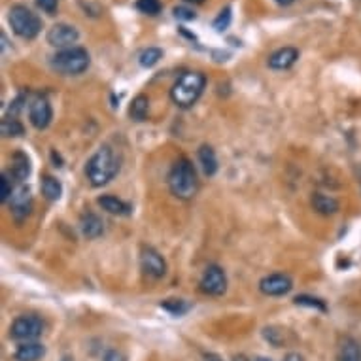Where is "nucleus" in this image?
<instances>
[{"label":"nucleus","instance_id":"f257e3e1","mask_svg":"<svg viewBox=\"0 0 361 361\" xmlns=\"http://www.w3.org/2000/svg\"><path fill=\"white\" fill-rule=\"evenodd\" d=\"M117 170H119V159L110 146H102L101 150H97V153L86 165L87 180L91 182L93 188H101L104 184H108L116 176Z\"/></svg>","mask_w":361,"mask_h":361},{"label":"nucleus","instance_id":"f03ea898","mask_svg":"<svg viewBox=\"0 0 361 361\" xmlns=\"http://www.w3.org/2000/svg\"><path fill=\"white\" fill-rule=\"evenodd\" d=\"M168 188H170V193L178 199H184V201L193 199L199 189L195 166L188 159L176 161L168 174Z\"/></svg>","mask_w":361,"mask_h":361},{"label":"nucleus","instance_id":"7ed1b4c3","mask_svg":"<svg viewBox=\"0 0 361 361\" xmlns=\"http://www.w3.org/2000/svg\"><path fill=\"white\" fill-rule=\"evenodd\" d=\"M204 86H206V78L204 74L201 72H186L182 74L178 81L174 84L173 89H170V99L176 106L180 108H191L199 97L204 91Z\"/></svg>","mask_w":361,"mask_h":361},{"label":"nucleus","instance_id":"20e7f679","mask_svg":"<svg viewBox=\"0 0 361 361\" xmlns=\"http://www.w3.org/2000/svg\"><path fill=\"white\" fill-rule=\"evenodd\" d=\"M89 63H91V57L87 50L78 48V46L57 51L51 57V68L63 76H78V74L86 72L89 68Z\"/></svg>","mask_w":361,"mask_h":361},{"label":"nucleus","instance_id":"39448f33","mask_svg":"<svg viewBox=\"0 0 361 361\" xmlns=\"http://www.w3.org/2000/svg\"><path fill=\"white\" fill-rule=\"evenodd\" d=\"M8 19H10V25L15 35L23 40H32L42 30V19L30 8L23 6V4H15L10 8Z\"/></svg>","mask_w":361,"mask_h":361},{"label":"nucleus","instance_id":"423d86ee","mask_svg":"<svg viewBox=\"0 0 361 361\" xmlns=\"http://www.w3.org/2000/svg\"><path fill=\"white\" fill-rule=\"evenodd\" d=\"M12 337L15 340H23V342H35L38 337H42L43 333V322L35 314H25L19 316L12 324Z\"/></svg>","mask_w":361,"mask_h":361},{"label":"nucleus","instance_id":"0eeeda50","mask_svg":"<svg viewBox=\"0 0 361 361\" xmlns=\"http://www.w3.org/2000/svg\"><path fill=\"white\" fill-rule=\"evenodd\" d=\"M201 291L206 295L219 297L224 295L227 289V276H225L224 269L217 265H210L201 278Z\"/></svg>","mask_w":361,"mask_h":361},{"label":"nucleus","instance_id":"6e6552de","mask_svg":"<svg viewBox=\"0 0 361 361\" xmlns=\"http://www.w3.org/2000/svg\"><path fill=\"white\" fill-rule=\"evenodd\" d=\"M80 32L72 25H66V23H57L48 30V43L59 50H66V48H74V43L78 42Z\"/></svg>","mask_w":361,"mask_h":361},{"label":"nucleus","instance_id":"1a4fd4ad","mask_svg":"<svg viewBox=\"0 0 361 361\" xmlns=\"http://www.w3.org/2000/svg\"><path fill=\"white\" fill-rule=\"evenodd\" d=\"M140 267L144 271V275L155 278V280L166 275V263L163 255L150 246H144L140 252Z\"/></svg>","mask_w":361,"mask_h":361},{"label":"nucleus","instance_id":"9d476101","mask_svg":"<svg viewBox=\"0 0 361 361\" xmlns=\"http://www.w3.org/2000/svg\"><path fill=\"white\" fill-rule=\"evenodd\" d=\"M51 116H53V112H51L50 101H48L46 97L38 95V97H35V99L30 101L29 117L35 129H46L51 123Z\"/></svg>","mask_w":361,"mask_h":361},{"label":"nucleus","instance_id":"9b49d317","mask_svg":"<svg viewBox=\"0 0 361 361\" xmlns=\"http://www.w3.org/2000/svg\"><path fill=\"white\" fill-rule=\"evenodd\" d=\"M291 288H293V282H291V278H289L288 275H280V273L265 276V278L260 282L261 293H263V295H269V297L286 295V293H289V289Z\"/></svg>","mask_w":361,"mask_h":361},{"label":"nucleus","instance_id":"f8f14e48","mask_svg":"<svg viewBox=\"0 0 361 361\" xmlns=\"http://www.w3.org/2000/svg\"><path fill=\"white\" fill-rule=\"evenodd\" d=\"M10 208H12V214H14L15 219H25V217L30 214V208H32V197H30L29 188H17L14 191V195L10 199Z\"/></svg>","mask_w":361,"mask_h":361},{"label":"nucleus","instance_id":"ddd939ff","mask_svg":"<svg viewBox=\"0 0 361 361\" xmlns=\"http://www.w3.org/2000/svg\"><path fill=\"white\" fill-rule=\"evenodd\" d=\"M297 59H299V51L295 48H280L269 57V66L273 70H288L289 66L295 65Z\"/></svg>","mask_w":361,"mask_h":361},{"label":"nucleus","instance_id":"4468645a","mask_svg":"<svg viewBox=\"0 0 361 361\" xmlns=\"http://www.w3.org/2000/svg\"><path fill=\"white\" fill-rule=\"evenodd\" d=\"M337 361H361V344L352 337H344L340 340Z\"/></svg>","mask_w":361,"mask_h":361},{"label":"nucleus","instance_id":"2eb2a0df","mask_svg":"<svg viewBox=\"0 0 361 361\" xmlns=\"http://www.w3.org/2000/svg\"><path fill=\"white\" fill-rule=\"evenodd\" d=\"M80 227H81V233H84V237H87V239H99L102 233H104V224H102V219L99 216L91 214V212L81 216Z\"/></svg>","mask_w":361,"mask_h":361},{"label":"nucleus","instance_id":"dca6fc26","mask_svg":"<svg viewBox=\"0 0 361 361\" xmlns=\"http://www.w3.org/2000/svg\"><path fill=\"white\" fill-rule=\"evenodd\" d=\"M46 355V348L40 342H23L21 347L15 350L17 361H40Z\"/></svg>","mask_w":361,"mask_h":361},{"label":"nucleus","instance_id":"f3484780","mask_svg":"<svg viewBox=\"0 0 361 361\" xmlns=\"http://www.w3.org/2000/svg\"><path fill=\"white\" fill-rule=\"evenodd\" d=\"M99 204L102 206V210H106L108 214H114V216H129L130 210H133L127 202L114 195L99 197Z\"/></svg>","mask_w":361,"mask_h":361},{"label":"nucleus","instance_id":"a211bd4d","mask_svg":"<svg viewBox=\"0 0 361 361\" xmlns=\"http://www.w3.org/2000/svg\"><path fill=\"white\" fill-rule=\"evenodd\" d=\"M312 208L316 210L322 216H333L337 210H339V202L337 199H333L329 195H324V193H314L312 195Z\"/></svg>","mask_w":361,"mask_h":361},{"label":"nucleus","instance_id":"6ab92c4d","mask_svg":"<svg viewBox=\"0 0 361 361\" xmlns=\"http://www.w3.org/2000/svg\"><path fill=\"white\" fill-rule=\"evenodd\" d=\"M30 174V161L23 152H15L12 155V176L15 180L23 182L25 178H29Z\"/></svg>","mask_w":361,"mask_h":361},{"label":"nucleus","instance_id":"aec40b11","mask_svg":"<svg viewBox=\"0 0 361 361\" xmlns=\"http://www.w3.org/2000/svg\"><path fill=\"white\" fill-rule=\"evenodd\" d=\"M199 163L206 176H214L217 173V157L216 152L210 146H201L199 148Z\"/></svg>","mask_w":361,"mask_h":361},{"label":"nucleus","instance_id":"412c9836","mask_svg":"<svg viewBox=\"0 0 361 361\" xmlns=\"http://www.w3.org/2000/svg\"><path fill=\"white\" fill-rule=\"evenodd\" d=\"M42 195L48 201H59L63 195V184L55 176H43L42 178Z\"/></svg>","mask_w":361,"mask_h":361},{"label":"nucleus","instance_id":"4be33fe9","mask_svg":"<svg viewBox=\"0 0 361 361\" xmlns=\"http://www.w3.org/2000/svg\"><path fill=\"white\" fill-rule=\"evenodd\" d=\"M148 110H150V101H148V97H146V95H138L129 108L130 119H135V121H144L146 117H148Z\"/></svg>","mask_w":361,"mask_h":361},{"label":"nucleus","instance_id":"5701e85b","mask_svg":"<svg viewBox=\"0 0 361 361\" xmlns=\"http://www.w3.org/2000/svg\"><path fill=\"white\" fill-rule=\"evenodd\" d=\"M0 133H2V137L6 138H14V137H21L25 129H23V125L15 117H4L2 123H0Z\"/></svg>","mask_w":361,"mask_h":361},{"label":"nucleus","instance_id":"b1692460","mask_svg":"<svg viewBox=\"0 0 361 361\" xmlns=\"http://www.w3.org/2000/svg\"><path fill=\"white\" fill-rule=\"evenodd\" d=\"M161 59H163V50H159V48H148V50H144L138 55V63L144 66V68H152V66L159 63Z\"/></svg>","mask_w":361,"mask_h":361},{"label":"nucleus","instance_id":"393cba45","mask_svg":"<svg viewBox=\"0 0 361 361\" xmlns=\"http://www.w3.org/2000/svg\"><path fill=\"white\" fill-rule=\"evenodd\" d=\"M161 306L170 312L173 316H182V314H186L189 311V304L186 301H182V299H168L165 303H161Z\"/></svg>","mask_w":361,"mask_h":361},{"label":"nucleus","instance_id":"a878e982","mask_svg":"<svg viewBox=\"0 0 361 361\" xmlns=\"http://www.w3.org/2000/svg\"><path fill=\"white\" fill-rule=\"evenodd\" d=\"M137 8L146 15H157L163 6L159 0H137Z\"/></svg>","mask_w":361,"mask_h":361},{"label":"nucleus","instance_id":"bb28decb","mask_svg":"<svg viewBox=\"0 0 361 361\" xmlns=\"http://www.w3.org/2000/svg\"><path fill=\"white\" fill-rule=\"evenodd\" d=\"M231 19H233L231 8L227 6V8H224V10H222L219 14H217V17L214 19V23H212V25H214V29H216L217 32H222V30H225L227 27H229V25H231Z\"/></svg>","mask_w":361,"mask_h":361},{"label":"nucleus","instance_id":"cd10ccee","mask_svg":"<svg viewBox=\"0 0 361 361\" xmlns=\"http://www.w3.org/2000/svg\"><path fill=\"white\" fill-rule=\"evenodd\" d=\"M15 189L12 188V180L8 178V174L4 173L2 176H0V201L2 202H8L10 199H12V195H14Z\"/></svg>","mask_w":361,"mask_h":361},{"label":"nucleus","instance_id":"c85d7f7f","mask_svg":"<svg viewBox=\"0 0 361 361\" xmlns=\"http://www.w3.org/2000/svg\"><path fill=\"white\" fill-rule=\"evenodd\" d=\"M295 303L301 304V306H311V309H318V311L325 312V304L316 299V297H309V295H299L295 297Z\"/></svg>","mask_w":361,"mask_h":361},{"label":"nucleus","instance_id":"c756f323","mask_svg":"<svg viewBox=\"0 0 361 361\" xmlns=\"http://www.w3.org/2000/svg\"><path fill=\"white\" fill-rule=\"evenodd\" d=\"M174 17L180 19V21H193L197 17V14L188 6H176L174 8Z\"/></svg>","mask_w":361,"mask_h":361},{"label":"nucleus","instance_id":"7c9ffc66","mask_svg":"<svg viewBox=\"0 0 361 361\" xmlns=\"http://www.w3.org/2000/svg\"><path fill=\"white\" fill-rule=\"evenodd\" d=\"M37 4H38V8L42 10V12L53 15L55 12H57L59 0H37Z\"/></svg>","mask_w":361,"mask_h":361},{"label":"nucleus","instance_id":"2f4dec72","mask_svg":"<svg viewBox=\"0 0 361 361\" xmlns=\"http://www.w3.org/2000/svg\"><path fill=\"white\" fill-rule=\"evenodd\" d=\"M102 361H127V358H125V354L119 352V350H108V352L104 354V358H102Z\"/></svg>","mask_w":361,"mask_h":361},{"label":"nucleus","instance_id":"473e14b6","mask_svg":"<svg viewBox=\"0 0 361 361\" xmlns=\"http://www.w3.org/2000/svg\"><path fill=\"white\" fill-rule=\"evenodd\" d=\"M284 361H304V360L301 354H297V352H289V354L284 358Z\"/></svg>","mask_w":361,"mask_h":361},{"label":"nucleus","instance_id":"72a5a7b5","mask_svg":"<svg viewBox=\"0 0 361 361\" xmlns=\"http://www.w3.org/2000/svg\"><path fill=\"white\" fill-rule=\"evenodd\" d=\"M204 361H224V360H222L217 354H214V352H206V354H204Z\"/></svg>","mask_w":361,"mask_h":361},{"label":"nucleus","instance_id":"f704fd0d","mask_svg":"<svg viewBox=\"0 0 361 361\" xmlns=\"http://www.w3.org/2000/svg\"><path fill=\"white\" fill-rule=\"evenodd\" d=\"M276 4H280V6H291L293 2H297V0H275Z\"/></svg>","mask_w":361,"mask_h":361},{"label":"nucleus","instance_id":"c9c22d12","mask_svg":"<svg viewBox=\"0 0 361 361\" xmlns=\"http://www.w3.org/2000/svg\"><path fill=\"white\" fill-rule=\"evenodd\" d=\"M186 2H189V4H201L202 0H186Z\"/></svg>","mask_w":361,"mask_h":361},{"label":"nucleus","instance_id":"e433bc0d","mask_svg":"<svg viewBox=\"0 0 361 361\" xmlns=\"http://www.w3.org/2000/svg\"><path fill=\"white\" fill-rule=\"evenodd\" d=\"M235 361H246L244 355H235Z\"/></svg>","mask_w":361,"mask_h":361},{"label":"nucleus","instance_id":"4c0bfd02","mask_svg":"<svg viewBox=\"0 0 361 361\" xmlns=\"http://www.w3.org/2000/svg\"><path fill=\"white\" fill-rule=\"evenodd\" d=\"M255 361H271V360H267V358H257Z\"/></svg>","mask_w":361,"mask_h":361}]
</instances>
